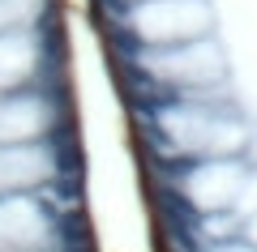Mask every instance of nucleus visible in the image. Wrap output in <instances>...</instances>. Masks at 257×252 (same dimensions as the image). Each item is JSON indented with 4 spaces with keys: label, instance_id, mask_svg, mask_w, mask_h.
Here are the masks:
<instances>
[{
    "label": "nucleus",
    "instance_id": "1",
    "mask_svg": "<svg viewBox=\"0 0 257 252\" xmlns=\"http://www.w3.org/2000/svg\"><path fill=\"white\" fill-rule=\"evenodd\" d=\"M0 252H103L69 0H0Z\"/></svg>",
    "mask_w": 257,
    "mask_h": 252
}]
</instances>
